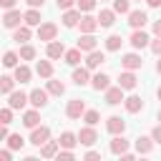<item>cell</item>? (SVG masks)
<instances>
[{"label":"cell","mask_w":161,"mask_h":161,"mask_svg":"<svg viewBox=\"0 0 161 161\" xmlns=\"http://www.w3.org/2000/svg\"><path fill=\"white\" fill-rule=\"evenodd\" d=\"M131 10V0H113V13H128Z\"/></svg>","instance_id":"f35d334b"},{"label":"cell","mask_w":161,"mask_h":161,"mask_svg":"<svg viewBox=\"0 0 161 161\" xmlns=\"http://www.w3.org/2000/svg\"><path fill=\"white\" fill-rule=\"evenodd\" d=\"M146 3H148V8H158L161 5V0H146Z\"/></svg>","instance_id":"db71d44e"},{"label":"cell","mask_w":161,"mask_h":161,"mask_svg":"<svg viewBox=\"0 0 161 161\" xmlns=\"http://www.w3.org/2000/svg\"><path fill=\"white\" fill-rule=\"evenodd\" d=\"M55 35H58V25L55 23H40L38 25V38L40 40L50 43V40H55Z\"/></svg>","instance_id":"6da1fadb"},{"label":"cell","mask_w":161,"mask_h":161,"mask_svg":"<svg viewBox=\"0 0 161 161\" xmlns=\"http://www.w3.org/2000/svg\"><path fill=\"white\" fill-rule=\"evenodd\" d=\"M148 45H151V50L156 55H161V35H156V40H148Z\"/></svg>","instance_id":"ee69618b"},{"label":"cell","mask_w":161,"mask_h":161,"mask_svg":"<svg viewBox=\"0 0 161 161\" xmlns=\"http://www.w3.org/2000/svg\"><path fill=\"white\" fill-rule=\"evenodd\" d=\"M128 138H123V133H116L113 136V141H111V153H116V156H121L123 151H128Z\"/></svg>","instance_id":"4fadbf2b"},{"label":"cell","mask_w":161,"mask_h":161,"mask_svg":"<svg viewBox=\"0 0 161 161\" xmlns=\"http://www.w3.org/2000/svg\"><path fill=\"white\" fill-rule=\"evenodd\" d=\"M98 118H101V116H98V111H83V121H86L88 126H96V123H98Z\"/></svg>","instance_id":"ab89813d"},{"label":"cell","mask_w":161,"mask_h":161,"mask_svg":"<svg viewBox=\"0 0 161 161\" xmlns=\"http://www.w3.org/2000/svg\"><path fill=\"white\" fill-rule=\"evenodd\" d=\"M106 103H108V106L123 103V88H121V86H108V88H106Z\"/></svg>","instance_id":"52a82bcc"},{"label":"cell","mask_w":161,"mask_h":161,"mask_svg":"<svg viewBox=\"0 0 161 161\" xmlns=\"http://www.w3.org/2000/svg\"><path fill=\"white\" fill-rule=\"evenodd\" d=\"M30 75H33V73H30V68H28V65H15V75H13V78H15V83H28V80H30Z\"/></svg>","instance_id":"f546056e"},{"label":"cell","mask_w":161,"mask_h":161,"mask_svg":"<svg viewBox=\"0 0 161 161\" xmlns=\"http://www.w3.org/2000/svg\"><path fill=\"white\" fill-rule=\"evenodd\" d=\"M0 123H13V108L8 106V108H0Z\"/></svg>","instance_id":"60d3db41"},{"label":"cell","mask_w":161,"mask_h":161,"mask_svg":"<svg viewBox=\"0 0 161 161\" xmlns=\"http://www.w3.org/2000/svg\"><path fill=\"white\" fill-rule=\"evenodd\" d=\"M20 23H23V13H20V10H15V8H10V10L3 15V25H5V28H10V30H15Z\"/></svg>","instance_id":"3957f363"},{"label":"cell","mask_w":161,"mask_h":161,"mask_svg":"<svg viewBox=\"0 0 161 161\" xmlns=\"http://www.w3.org/2000/svg\"><path fill=\"white\" fill-rule=\"evenodd\" d=\"M15 5H18V0H0V8H5V10L15 8Z\"/></svg>","instance_id":"7dc6e473"},{"label":"cell","mask_w":161,"mask_h":161,"mask_svg":"<svg viewBox=\"0 0 161 161\" xmlns=\"http://www.w3.org/2000/svg\"><path fill=\"white\" fill-rule=\"evenodd\" d=\"M91 86H93V91H106V88L111 86V78H108L106 73H96V75L91 78Z\"/></svg>","instance_id":"d6986e66"},{"label":"cell","mask_w":161,"mask_h":161,"mask_svg":"<svg viewBox=\"0 0 161 161\" xmlns=\"http://www.w3.org/2000/svg\"><path fill=\"white\" fill-rule=\"evenodd\" d=\"M148 40H151V38H148V33H143V28L133 30V33H131V38H128V43H131V45H133L136 50L146 48V45H148Z\"/></svg>","instance_id":"8992f818"},{"label":"cell","mask_w":161,"mask_h":161,"mask_svg":"<svg viewBox=\"0 0 161 161\" xmlns=\"http://www.w3.org/2000/svg\"><path fill=\"white\" fill-rule=\"evenodd\" d=\"M25 3H28L30 8H43V5H45V0H25Z\"/></svg>","instance_id":"c3c4849f"},{"label":"cell","mask_w":161,"mask_h":161,"mask_svg":"<svg viewBox=\"0 0 161 161\" xmlns=\"http://www.w3.org/2000/svg\"><path fill=\"white\" fill-rule=\"evenodd\" d=\"M146 23H148V15H146L143 10H128V25H131L133 30L143 28Z\"/></svg>","instance_id":"5b68a950"},{"label":"cell","mask_w":161,"mask_h":161,"mask_svg":"<svg viewBox=\"0 0 161 161\" xmlns=\"http://www.w3.org/2000/svg\"><path fill=\"white\" fill-rule=\"evenodd\" d=\"M75 143H78V136L70 133V131H63L60 138H58V146H63V148H75Z\"/></svg>","instance_id":"603a6c76"},{"label":"cell","mask_w":161,"mask_h":161,"mask_svg":"<svg viewBox=\"0 0 161 161\" xmlns=\"http://www.w3.org/2000/svg\"><path fill=\"white\" fill-rule=\"evenodd\" d=\"M121 65H123L126 70H138V68L143 65V60H141L138 53H126V55L121 58Z\"/></svg>","instance_id":"8fae6325"},{"label":"cell","mask_w":161,"mask_h":161,"mask_svg":"<svg viewBox=\"0 0 161 161\" xmlns=\"http://www.w3.org/2000/svg\"><path fill=\"white\" fill-rule=\"evenodd\" d=\"M23 23H25V25H40V13H38V8H30V10L23 15Z\"/></svg>","instance_id":"1f68e13d"},{"label":"cell","mask_w":161,"mask_h":161,"mask_svg":"<svg viewBox=\"0 0 161 161\" xmlns=\"http://www.w3.org/2000/svg\"><path fill=\"white\" fill-rule=\"evenodd\" d=\"M73 83H75V86H88V83H91L88 68H75V70H73Z\"/></svg>","instance_id":"d4e9b609"},{"label":"cell","mask_w":161,"mask_h":161,"mask_svg":"<svg viewBox=\"0 0 161 161\" xmlns=\"http://www.w3.org/2000/svg\"><path fill=\"white\" fill-rule=\"evenodd\" d=\"M18 58H20L18 53H13V50H8V53L3 55V65H5V68H15V65H18Z\"/></svg>","instance_id":"d590c367"},{"label":"cell","mask_w":161,"mask_h":161,"mask_svg":"<svg viewBox=\"0 0 161 161\" xmlns=\"http://www.w3.org/2000/svg\"><path fill=\"white\" fill-rule=\"evenodd\" d=\"M101 63H106V55H103L98 48H96V50H91V53H88V58H86V68H88V70H93V68H98Z\"/></svg>","instance_id":"2e32d148"},{"label":"cell","mask_w":161,"mask_h":161,"mask_svg":"<svg viewBox=\"0 0 161 161\" xmlns=\"http://www.w3.org/2000/svg\"><path fill=\"white\" fill-rule=\"evenodd\" d=\"M96 141H98V133H96V128H93V126L80 128V133H78V143H80V146H93Z\"/></svg>","instance_id":"30bf717a"},{"label":"cell","mask_w":161,"mask_h":161,"mask_svg":"<svg viewBox=\"0 0 161 161\" xmlns=\"http://www.w3.org/2000/svg\"><path fill=\"white\" fill-rule=\"evenodd\" d=\"M121 43H123L121 35H108V38H106V48H108V50H118Z\"/></svg>","instance_id":"8d00e7d4"},{"label":"cell","mask_w":161,"mask_h":161,"mask_svg":"<svg viewBox=\"0 0 161 161\" xmlns=\"http://www.w3.org/2000/svg\"><path fill=\"white\" fill-rule=\"evenodd\" d=\"M75 3H78V10H83V13H91L96 8V0H75Z\"/></svg>","instance_id":"b9f144b4"},{"label":"cell","mask_w":161,"mask_h":161,"mask_svg":"<svg viewBox=\"0 0 161 161\" xmlns=\"http://www.w3.org/2000/svg\"><path fill=\"white\" fill-rule=\"evenodd\" d=\"M13 158V151H0V161H10Z\"/></svg>","instance_id":"681fc988"},{"label":"cell","mask_w":161,"mask_h":161,"mask_svg":"<svg viewBox=\"0 0 161 161\" xmlns=\"http://www.w3.org/2000/svg\"><path fill=\"white\" fill-rule=\"evenodd\" d=\"M106 128H108L113 136H116V133H123V131H126V121H123L121 116H111V118L106 121Z\"/></svg>","instance_id":"e0dca14e"},{"label":"cell","mask_w":161,"mask_h":161,"mask_svg":"<svg viewBox=\"0 0 161 161\" xmlns=\"http://www.w3.org/2000/svg\"><path fill=\"white\" fill-rule=\"evenodd\" d=\"M151 148H153V138H148V136H138L136 138V151L138 153H151Z\"/></svg>","instance_id":"83f0119b"},{"label":"cell","mask_w":161,"mask_h":161,"mask_svg":"<svg viewBox=\"0 0 161 161\" xmlns=\"http://www.w3.org/2000/svg\"><path fill=\"white\" fill-rule=\"evenodd\" d=\"M153 33H156V35H161V20H156V23H153Z\"/></svg>","instance_id":"f5cc1de1"},{"label":"cell","mask_w":161,"mask_h":161,"mask_svg":"<svg viewBox=\"0 0 161 161\" xmlns=\"http://www.w3.org/2000/svg\"><path fill=\"white\" fill-rule=\"evenodd\" d=\"M86 158H91V161H93V158H101V153H98V151H88V153H86Z\"/></svg>","instance_id":"816d5d0a"},{"label":"cell","mask_w":161,"mask_h":161,"mask_svg":"<svg viewBox=\"0 0 161 161\" xmlns=\"http://www.w3.org/2000/svg\"><path fill=\"white\" fill-rule=\"evenodd\" d=\"M80 53H91V50H96L98 48V40H96V35L93 33H83L80 38H78V45H75Z\"/></svg>","instance_id":"7a4b0ae2"},{"label":"cell","mask_w":161,"mask_h":161,"mask_svg":"<svg viewBox=\"0 0 161 161\" xmlns=\"http://www.w3.org/2000/svg\"><path fill=\"white\" fill-rule=\"evenodd\" d=\"M158 121H161V108H158Z\"/></svg>","instance_id":"6f0895ef"},{"label":"cell","mask_w":161,"mask_h":161,"mask_svg":"<svg viewBox=\"0 0 161 161\" xmlns=\"http://www.w3.org/2000/svg\"><path fill=\"white\" fill-rule=\"evenodd\" d=\"M123 106H126L128 113H138V111L143 108V101H141L138 96H128V98H123Z\"/></svg>","instance_id":"7402d4cb"},{"label":"cell","mask_w":161,"mask_h":161,"mask_svg":"<svg viewBox=\"0 0 161 161\" xmlns=\"http://www.w3.org/2000/svg\"><path fill=\"white\" fill-rule=\"evenodd\" d=\"M15 88V78L10 75H0V93H10Z\"/></svg>","instance_id":"e575fe53"},{"label":"cell","mask_w":161,"mask_h":161,"mask_svg":"<svg viewBox=\"0 0 161 161\" xmlns=\"http://www.w3.org/2000/svg\"><path fill=\"white\" fill-rule=\"evenodd\" d=\"M48 93H50V96H63V93H65V83H60V80H48Z\"/></svg>","instance_id":"836d02e7"},{"label":"cell","mask_w":161,"mask_h":161,"mask_svg":"<svg viewBox=\"0 0 161 161\" xmlns=\"http://www.w3.org/2000/svg\"><path fill=\"white\" fill-rule=\"evenodd\" d=\"M78 25H80V33H96V28H98V20H96L93 15H83V18L78 20Z\"/></svg>","instance_id":"ac0fdd59"},{"label":"cell","mask_w":161,"mask_h":161,"mask_svg":"<svg viewBox=\"0 0 161 161\" xmlns=\"http://www.w3.org/2000/svg\"><path fill=\"white\" fill-rule=\"evenodd\" d=\"M156 96H158V101H161V88H158V91H156Z\"/></svg>","instance_id":"9f6ffc18"},{"label":"cell","mask_w":161,"mask_h":161,"mask_svg":"<svg viewBox=\"0 0 161 161\" xmlns=\"http://www.w3.org/2000/svg\"><path fill=\"white\" fill-rule=\"evenodd\" d=\"M35 73H38L40 78H50V75H53V65H50V60H38Z\"/></svg>","instance_id":"4dcf8cb0"},{"label":"cell","mask_w":161,"mask_h":161,"mask_svg":"<svg viewBox=\"0 0 161 161\" xmlns=\"http://www.w3.org/2000/svg\"><path fill=\"white\" fill-rule=\"evenodd\" d=\"M13 40H18V43H28V40H30V25H18L15 33H13Z\"/></svg>","instance_id":"f1b7e54d"},{"label":"cell","mask_w":161,"mask_h":161,"mask_svg":"<svg viewBox=\"0 0 161 161\" xmlns=\"http://www.w3.org/2000/svg\"><path fill=\"white\" fill-rule=\"evenodd\" d=\"M28 101H30L35 108H45V106H48V91L35 88V91H30V93H28Z\"/></svg>","instance_id":"7c38bea8"},{"label":"cell","mask_w":161,"mask_h":161,"mask_svg":"<svg viewBox=\"0 0 161 161\" xmlns=\"http://www.w3.org/2000/svg\"><path fill=\"white\" fill-rule=\"evenodd\" d=\"M8 96H10L8 106H10L13 111H18V108H25V103H28V93H23V91H15V88H13Z\"/></svg>","instance_id":"ba28073f"},{"label":"cell","mask_w":161,"mask_h":161,"mask_svg":"<svg viewBox=\"0 0 161 161\" xmlns=\"http://www.w3.org/2000/svg\"><path fill=\"white\" fill-rule=\"evenodd\" d=\"M55 3H58V8H60V10H68V8H73V3H75V0H55Z\"/></svg>","instance_id":"f6af8a7d"},{"label":"cell","mask_w":161,"mask_h":161,"mask_svg":"<svg viewBox=\"0 0 161 161\" xmlns=\"http://www.w3.org/2000/svg\"><path fill=\"white\" fill-rule=\"evenodd\" d=\"M38 148H40V156H43V158H53V156L58 153V141H50V138H48V141H45L43 146H38Z\"/></svg>","instance_id":"cb8c5ba5"},{"label":"cell","mask_w":161,"mask_h":161,"mask_svg":"<svg viewBox=\"0 0 161 161\" xmlns=\"http://www.w3.org/2000/svg\"><path fill=\"white\" fill-rule=\"evenodd\" d=\"M5 141H8V148H10V151H20V148L25 146V138H23L20 133H8Z\"/></svg>","instance_id":"4316f807"},{"label":"cell","mask_w":161,"mask_h":161,"mask_svg":"<svg viewBox=\"0 0 161 161\" xmlns=\"http://www.w3.org/2000/svg\"><path fill=\"white\" fill-rule=\"evenodd\" d=\"M118 86H121L123 91H131V88H136V86H138V80H136L133 70H123V73L118 75Z\"/></svg>","instance_id":"5bb4252c"},{"label":"cell","mask_w":161,"mask_h":161,"mask_svg":"<svg viewBox=\"0 0 161 161\" xmlns=\"http://www.w3.org/2000/svg\"><path fill=\"white\" fill-rule=\"evenodd\" d=\"M65 53V45L60 43V40H50L48 43V48H45V55L50 58V60H55V58H60Z\"/></svg>","instance_id":"9a60e30c"},{"label":"cell","mask_w":161,"mask_h":161,"mask_svg":"<svg viewBox=\"0 0 161 161\" xmlns=\"http://www.w3.org/2000/svg\"><path fill=\"white\" fill-rule=\"evenodd\" d=\"M96 20H98V28H111L116 23V13L113 10H101V15Z\"/></svg>","instance_id":"44dd1931"},{"label":"cell","mask_w":161,"mask_h":161,"mask_svg":"<svg viewBox=\"0 0 161 161\" xmlns=\"http://www.w3.org/2000/svg\"><path fill=\"white\" fill-rule=\"evenodd\" d=\"M156 73H161V60H158V63H156Z\"/></svg>","instance_id":"11a10c76"},{"label":"cell","mask_w":161,"mask_h":161,"mask_svg":"<svg viewBox=\"0 0 161 161\" xmlns=\"http://www.w3.org/2000/svg\"><path fill=\"white\" fill-rule=\"evenodd\" d=\"M5 138H8V126L0 123V141H5Z\"/></svg>","instance_id":"f907efd6"},{"label":"cell","mask_w":161,"mask_h":161,"mask_svg":"<svg viewBox=\"0 0 161 161\" xmlns=\"http://www.w3.org/2000/svg\"><path fill=\"white\" fill-rule=\"evenodd\" d=\"M83 111H86V103L80 101V98H73V101H68V106H65V116L68 118H80L83 116Z\"/></svg>","instance_id":"277c9868"},{"label":"cell","mask_w":161,"mask_h":161,"mask_svg":"<svg viewBox=\"0 0 161 161\" xmlns=\"http://www.w3.org/2000/svg\"><path fill=\"white\" fill-rule=\"evenodd\" d=\"M55 156H58V161H70V158H75V153H73V148H65V151H58Z\"/></svg>","instance_id":"7bdbcfd3"},{"label":"cell","mask_w":161,"mask_h":161,"mask_svg":"<svg viewBox=\"0 0 161 161\" xmlns=\"http://www.w3.org/2000/svg\"><path fill=\"white\" fill-rule=\"evenodd\" d=\"M20 58H23V60H33V58H35V48L28 45V43H23V45H20Z\"/></svg>","instance_id":"74e56055"},{"label":"cell","mask_w":161,"mask_h":161,"mask_svg":"<svg viewBox=\"0 0 161 161\" xmlns=\"http://www.w3.org/2000/svg\"><path fill=\"white\" fill-rule=\"evenodd\" d=\"M78 20H80V10H70V8H68V10L63 13V25H65V28H75Z\"/></svg>","instance_id":"ffe728a7"},{"label":"cell","mask_w":161,"mask_h":161,"mask_svg":"<svg viewBox=\"0 0 161 161\" xmlns=\"http://www.w3.org/2000/svg\"><path fill=\"white\" fill-rule=\"evenodd\" d=\"M48 138H50V128L48 126H35L33 133H30V143H35V146H43Z\"/></svg>","instance_id":"9c48e42d"},{"label":"cell","mask_w":161,"mask_h":161,"mask_svg":"<svg viewBox=\"0 0 161 161\" xmlns=\"http://www.w3.org/2000/svg\"><path fill=\"white\" fill-rule=\"evenodd\" d=\"M38 123H40V113H38V108H35V111H25V113H23V126L35 128Z\"/></svg>","instance_id":"484cf974"},{"label":"cell","mask_w":161,"mask_h":161,"mask_svg":"<svg viewBox=\"0 0 161 161\" xmlns=\"http://www.w3.org/2000/svg\"><path fill=\"white\" fill-rule=\"evenodd\" d=\"M151 138H153L156 143H161V126H156V128L151 131Z\"/></svg>","instance_id":"bcb514c9"},{"label":"cell","mask_w":161,"mask_h":161,"mask_svg":"<svg viewBox=\"0 0 161 161\" xmlns=\"http://www.w3.org/2000/svg\"><path fill=\"white\" fill-rule=\"evenodd\" d=\"M63 58H65V63H68V65H78V63H80V50H78V48L65 50V53H63Z\"/></svg>","instance_id":"d6a6232c"}]
</instances>
